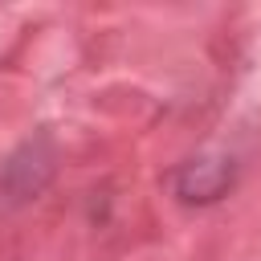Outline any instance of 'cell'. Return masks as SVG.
<instances>
[{
    "mask_svg": "<svg viewBox=\"0 0 261 261\" xmlns=\"http://www.w3.org/2000/svg\"><path fill=\"white\" fill-rule=\"evenodd\" d=\"M53 175H57V143L49 130H37L0 163V208L4 212L24 208L49 188Z\"/></svg>",
    "mask_w": 261,
    "mask_h": 261,
    "instance_id": "6da1fadb",
    "label": "cell"
},
{
    "mask_svg": "<svg viewBox=\"0 0 261 261\" xmlns=\"http://www.w3.org/2000/svg\"><path fill=\"white\" fill-rule=\"evenodd\" d=\"M237 184V163L232 155H216V151H204V155H192L184 159L175 171H171V192L179 204H216L232 192Z\"/></svg>",
    "mask_w": 261,
    "mask_h": 261,
    "instance_id": "7a4b0ae2",
    "label": "cell"
}]
</instances>
